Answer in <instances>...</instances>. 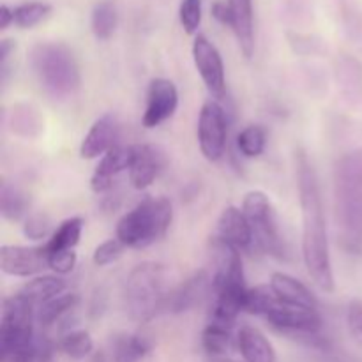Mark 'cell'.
<instances>
[{
  "instance_id": "1",
  "label": "cell",
  "mask_w": 362,
  "mask_h": 362,
  "mask_svg": "<svg viewBox=\"0 0 362 362\" xmlns=\"http://www.w3.org/2000/svg\"><path fill=\"white\" fill-rule=\"evenodd\" d=\"M297 186H299L300 212H303V260L315 285L324 292L334 290L331 250L327 239V223L324 214L320 186L317 173L308 161L306 154L299 152L296 159Z\"/></svg>"
},
{
  "instance_id": "2",
  "label": "cell",
  "mask_w": 362,
  "mask_h": 362,
  "mask_svg": "<svg viewBox=\"0 0 362 362\" xmlns=\"http://www.w3.org/2000/svg\"><path fill=\"white\" fill-rule=\"evenodd\" d=\"M212 264V310L211 322L233 327L237 317L244 311L246 303V278H244L240 251L230 246L218 235L211 240Z\"/></svg>"
},
{
  "instance_id": "3",
  "label": "cell",
  "mask_w": 362,
  "mask_h": 362,
  "mask_svg": "<svg viewBox=\"0 0 362 362\" xmlns=\"http://www.w3.org/2000/svg\"><path fill=\"white\" fill-rule=\"evenodd\" d=\"M37 308L20 293L6 297L0 317V362H32L37 346L34 322Z\"/></svg>"
},
{
  "instance_id": "4",
  "label": "cell",
  "mask_w": 362,
  "mask_h": 362,
  "mask_svg": "<svg viewBox=\"0 0 362 362\" xmlns=\"http://www.w3.org/2000/svg\"><path fill=\"white\" fill-rule=\"evenodd\" d=\"M30 66L39 83L55 99L76 94L81 83L78 60L62 42H39L30 49Z\"/></svg>"
},
{
  "instance_id": "5",
  "label": "cell",
  "mask_w": 362,
  "mask_h": 362,
  "mask_svg": "<svg viewBox=\"0 0 362 362\" xmlns=\"http://www.w3.org/2000/svg\"><path fill=\"white\" fill-rule=\"evenodd\" d=\"M172 204L165 197H147L117 223V239L126 247L144 250L166 235L172 225Z\"/></svg>"
},
{
  "instance_id": "6",
  "label": "cell",
  "mask_w": 362,
  "mask_h": 362,
  "mask_svg": "<svg viewBox=\"0 0 362 362\" xmlns=\"http://www.w3.org/2000/svg\"><path fill=\"white\" fill-rule=\"evenodd\" d=\"M168 272L161 264L144 262L126 279V303L131 317L148 322L168 304Z\"/></svg>"
},
{
  "instance_id": "7",
  "label": "cell",
  "mask_w": 362,
  "mask_h": 362,
  "mask_svg": "<svg viewBox=\"0 0 362 362\" xmlns=\"http://www.w3.org/2000/svg\"><path fill=\"white\" fill-rule=\"evenodd\" d=\"M243 212L250 221L258 247L271 257L281 258L285 255V244L271 198L264 191H250L243 200Z\"/></svg>"
},
{
  "instance_id": "8",
  "label": "cell",
  "mask_w": 362,
  "mask_h": 362,
  "mask_svg": "<svg viewBox=\"0 0 362 362\" xmlns=\"http://www.w3.org/2000/svg\"><path fill=\"white\" fill-rule=\"evenodd\" d=\"M264 318L279 332L292 336L299 341H308L322 329V317L318 310L290 306V304L281 303L278 297Z\"/></svg>"
},
{
  "instance_id": "9",
  "label": "cell",
  "mask_w": 362,
  "mask_h": 362,
  "mask_svg": "<svg viewBox=\"0 0 362 362\" xmlns=\"http://www.w3.org/2000/svg\"><path fill=\"white\" fill-rule=\"evenodd\" d=\"M226 117L225 110L214 99L204 103L198 117V145L207 161L216 163L226 151Z\"/></svg>"
},
{
  "instance_id": "10",
  "label": "cell",
  "mask_w": 362,
  "mask_h": 362,
  "mask_svg": "<svg viewBox=\"0 0 362 362\" xmlns=\"http://www.w3.org/2000/svg\"><path fill=\"white\" fill-rule=\"evenodd\" d=\"M193 60L202 81L214 99H223L226 94L225 64L221 53L205 35L198 34L193 41Z\"/></svg>"
},
{
  "instance_id": "11",
  "label": "cell",
  "mask_w": 362,
  "mask_h": 362,
  "mask_svg": "<svg viewBox=\"0 0 362 362\" xmlns=\"http://www.w3.org/2000/svg\"><path fill=\"white\" fill-rule=\"evenodd\" d=\"M0 269L13 278H30L48 269V250L46 244L39 246H13L4 244L0 247Z\"/></svg>"
},
{
  "instance_id": "12",
  "label": "cell",
  "mask_w": 362,
  "mask_h": 362,
  "mask_svg": "<svg viewBox=\"0 0 362 362\" xmlns=\"http://www.w3.org/2000/svg\"><path fill=\"white\" fill-rule=\"evenodd\" d=\"M177 106H179V90L175 83L166 78H154L148 85L147 106L141 122L147 129H154L172 119L173 113L177 112Z\"/></svg>"
},
{
  "instance_id": "13",
  "label": "cell",
  "mask_w": 362,
  "mask_h": 362,
  "mask_svg": "<svg viewBox=\"0 0 362 362\" xmlns=\"http://www.w3.org/2000/svg\"><path fill=\"white\" fill-rule=\"evenodd\" d=\"M136 156V145H115L99 159L90 177V187L94 193H106L113 187V180L119 173L129 172Z\"/></svg>"
},
{
  "instance_id": "14",
  "label": "cell",
  "mask_w": 362,
  "mask_h": 362,
  "mask_svg": "<svg viewBox=\"0 0 362 362\" xmlns=\"http://www.w3.org/2000/svg\"><path fill=\"white\" fill-rule=\"evenodd\" d=\"M117 117L113 113H105L99 117L90 126L88 133L85 134L83 141L80 145L81 159H98L103 158L108 151L115 147L117 140Z\"/></svg>"
},
{
  "instance_id": "15",
  "label": "cell",
  "mask_w": 362,
  "mask_h": 362,
  "mask_svg": "<svg viewBox=\"0 0 362 362\" xmlns=\"http://www.w3.org/2000/svg\"><path fill=\"white\" fill-rule=\"evenodd\" d=\"M218 237L239 251L250 250L253 246V230L243 209H237L233 205L223 209L218 219Z\"/></svg>"
},
{
  "instance_id": "16",
  "label": "cell",
  "mask_w": 362,
  "mask_h": 362,
  "mask_svg": "<svg viewBox=\"0 0 362 362\" xmlns=\"http://www.w3.org/2000/svg\"><path fill=\"white\" fill-rule=\"evenodd\" d=\"M211 290L212 279L209 278V274L205 271H198L194 272L193 276H189L186 281L180 283V285L170 293L166 308H168L172 313H184V311H189L193 310V308H197Z\"/></svg>"
},
{
  "instance_id": "17",
  "label": "cell",
  "mask_w": 362,
  "mask_h": 362,
  "mask_svg": "<svg viewBox=\"0 0 362 362\" xmlns=\"http://www.w3.org/2000/svg\"><path fill=\"white\" fill-rule=\"evenodd\" d=\"M165 154L154 145H136V156L129 168V182L134 189H147L165 166Z\"/></svg>"
},
{
  "instance_id": "18",
  "label": "cell",
  "mask_w": 362,
  "mask_h": 362,
  "mask_svg": "<svg viewBox=\"0 0 362 362\" xmlns=\"http://www.w3.org/2000/svg\"><path fill=\"white\" fill-rule=\"evenodd\" d=\"M269 286H271L272 292L276 293V297L281 303L290 304V306L318 310V300L313 296V292L303 281H299L293 276L286 274V272H274L271 276Z\"/></svg>"
},
{
  "instance_id": "19",
  "label": "cell",
  "mask_w": 362,
  "mask_h": 362,
  "mask_svg": "<svg viewBox=\"0 0 362 362\" xmlns=\"http://www.w3.org/2000/svg\"><path fill=\"white\" fill-rule=\"evenodd\" d=\"M235 343L244 362H276L278 359L267 336L253 325H243L237 332Z\"/></svg>"
},
{
  "instance_id": "20",
  "label": "cell",
  "mask_w": 362,
  "mask_h": 362,
  "mask_svg": "<svg viewBox=\"0 0 362 362\" xmlns=\"http://www.w3.org/2000/svg\"><path fill=\"white\" fill-rule=\"evenodd\" d=\"M233 13V28L240 52L246 59L255 53V23H253V0H228Z\"/></svg>"
},
{
  "instance_id": "21",
  "label": "cell",
  "mask_w": 362,
  "mask_h": 362,
  "mask_svg": "<svg viewBox=\"0 0 362 362\" xmlns=\"http://www.w3.org/2000/svg\"><path fill=\"white\" fill-rule=\"evenodd\" d=\"M66 281L57 278V276H35L34 279L25 283L18 293L25 297L30 304H34L35 308H39L41 304L48 303V300L55 299L60 293L66 292Z\"/></svg>"
},
{
  "instance_id": "22",
  "label": "cell",
  "mask_w": 362,
  "mask_h": 362,
  "mask_svg": "<svg viewBox=\"0 0 362 362\" xmlns=\"http://www.w3.org/2000/svg\"><path fill=\"white\" fill-rule=\"evenodd\" d=\"M28 209H30V198L16 184L2 180L0 184V212L7 221H20L27 219Z\"/></svg>"
},
{
  "instance_id": "23",
  "label": "cell",
  "mask_w": 362,
  "mask_h": 362,
  "mask_svg": "<svg viewBox=\"0 0 362 362\" xmlns=\"http://www.w3.org/2000/svg\"><path fill=\"white\" fill-rule=\"evenodd\" d=\"M152 345L145 336L117 334L112 341L113 362H141L151 352Z\"/></svg>"
},
{
  "instance_id": "24",
  "label": "cell",
  "mask_w": 362,
  "mask_h": 362,
  "mask_svg": "<svg viewBox=\"0 0 362 362\" xmlns=\"http://www.w3.org/2000/svg\"><path fill=\"white\" fill-rule=\"evenodd\" d=\"M80 297L73 292L60 293L55 299L48 300V303L41 304L35 311V322L42 327H52V325L62 322L67 315L73 310H76Z\"/></svg>"
},
{
  "instance_id": "25",
  "label": "cell",
  "mask_w": 362,
  "mask_h": 362,
  "mask_svg": "<svg viewBox=\"0 0 362 362\" xmlns=\"http://www.w3.org/2000/svg\"><path fill=\"white\" fill-rule=\"evenodd\" d=\"M81 232H83V219H66V221H62L57 226L53 235L45 243L46 250H48V253H55V251H74V247L80 244Z\"/></svg>"
},
{
  "instance_id": "26",
  "label": "cell",
  "mask_w": 362,
  "mask_h": 362,
  "mask_svg": "<svg viewBox=\"0 0 362 362\" xmlns=\"http://www.w3.org/2000/svg\"><path fill=\"white\" fill-rule=\"evenodd\" d=\"M117 23H119V14H117V7L112 0H101L94 6L90 16V27L92 34L99 41H108L115 32Z\"/></svg>"
},
{
  "instance_id": "27",
  "label": "cell",
  "mask_w": 362,
  "mask_h": 362,
  "mask_svg": "<svg viewBox=\"0 0 362 362\" xmlns=\"http://www.w3.org/2000/svg\"><path fill=\"white\" fill-rule=\"evenodd\" d=\"M233 345L232 327L209 322L207 327L202 332V346L209 356H226Z\"/></svg>"
},
{
  "instance_id": "28",
  "label": "cell",
  "mask_w": 362,
  "mask_h": 362,
  "mask_svg": "<svg viewBox=\"0 0 362 362\" xmlns=\"http://www.w3.org/2000/svg\"><path fill=\"white\" fill-rule=\"evenodd\" d=\"M59 349L71 359L81 361L94 352V339L83 329H74V331H67L60 338Z\"/></svg>"
},
{
  "instance_id": "29",
  "label": "cell",
  "mask_w": 362,
  "mask_h": 362,
  "mask_svg": "<svg viewBox=\"0 0 362 362\" xmlns=\"http://www.w3.org/2000/svg\"><path fill=\"white\" fill-rule=\"evenodd\" d=\"M265 145H267V131L262 126H257V124L246 126L237 134V148L247 159L258 158V156L264 154Z\"/></svg>"
},
{
  "instance_id": "30",
  "label": "cell",
  "mask_w": 362,
  "mask_h": 362,
  "mask_svg": "<svg viewBox=\"0 0 362 362\" xmlns=\"http://www.w3.org/2000/svg\"><path fill=\"white\" fill-rule=\"evenodd\" d=\"M52 14V6L42 0H30L14 7V23L20 28H32Z\"/></svg>"
},
{
  "instance_id": "31",
  "label": "cell",
  "mask_w": 362,
  "mask_h": 362,
  "mask_svg": "<svg viewBox=\"0 0 362 362\" xmlns=\"http://www.w3.org/2000/svg\"><path fill=\"white\" fill-rule=\"evenodd\" d=\"M338 186L362 187V148L346 154L336 166Z\"/></svg>"
},
{
  "instance_id": "32",
  "label": "cell",
  "mask_w": 362,
  "mask_h": 362,
  "mask_svg": "<svg viewBox=\"0 0 362 362\" xmlns=\"http://www.w3.org/2000/svg\"><path fill=\"white\" fill-rule=\"evenodd\" d=\"M276 300V293L269 285H258L250 288L246 293V303H244V311L250 315L264 318L267 311L271 310L272 303Z\"/></svg>"
},
{
  "instance_id": "33",
  "label": "cell",
  "mask_w": 362,
  "mask_h": 362,
  "mask_svg": "<svg viewBox=\"0 0 362 362\" xmlns=\"http://www.w3.org/2000/svg\"><path fill=\"white\" fill-rule=\"evenodd\" d=\"M11 124H13L14 133L21 134V136H35L41 129V120H39L37 113L30 108V106H16L13 108V115H11Z\"/></svg>"
},
{
  "instance_id": "34",
  "label": "cell",
  "mask_w": 362,
  "mask_h": 362,
  "mask_svg": "<svg viewBox=\"0 0 362 362\" xmlns=\"http://www.w3.org/2000/svg\"><path fill=\"white\" fill-rule=\"evenodd\" d=\"M53 232L55 228H53L52 219L45 212H34L23 223V233L30 240H42L46 237H52Z\"/></svg>"
},
{
  "instance_id": "35",
  "label": "cell",
  "mask_w": 362,
  "mask_h": 362,
  "mask_svg": "<svg viewBox=\"0 0 362 362\" xmlns=\"http://www.w3.org/2000/svg\"><path fill=\"white\" fill-rule=\"evenodd\" d=\"M179 18L186 34H197L198 27L202 23V0H182Z\"/></svg>"
},
{
  "instance_id": "36",
  "label": "cell",
  "mask_w": 362,
  "mask_h": 362,
  "mask_svg": "<svg viewBox=\"0 0 362 362\" xmlns=\"http://www.w3.org/2000/svg\"><path fill=\"white\" fill-rule=\"evenodd\" d=\"M124 250H126V246H124V244L120 243L117 237L115 239L105 240V243L99 244V246L94 250L92 262H94L98 267H106V265H110V264H113V262L119 260V258L122 257Z\"/></svg>"
},
{
  "instance_id": "37",
  "label": "cell",
  "mask_w": 362,
  "mask_h": 362,
  "mask_svg": "<svg viewBox=\"0 0 362 362\" xmlns=\"http://www.w3.org/2000/svg\"><path fill=\"white\" fill-rule=\"evenodd\" d=\"M78 257L74 251H55L48 253V269H52L57 274H69L76 267Z\"/></svg>"
},
{
  "instance_id": "38",
  "label": "cell",
  "mask_w": 362,
  "mask_h": 362,
  "mask_svg": "<svg viewBox=\"0 0 362 362\" xmlns=\"http://www.w3.org/2000/svg\"><path fill=\"white\" fill-rule=\"evenodd\" d=\"M346 325L352 338L362 345V300L352 299L346 308Z\"/></svg>"
},
{
  "instance_id": "39",
  "label": "cell",
  "mask_w": 362,
  "mask_h": 362,
  "mask_svg": "<svg viewBox=\"0 0 362 362\" xmlns=\"http://www.w3.org/2000/svg\"><path fill=\"white\" fill-rule=\"evenodd\" d=\"M211 13L218 23L233 28V13L232 9H230L228 2H225V0H216L211 6Z\"/></svg>"
},
{
  "instance_id": "40",
  "label": "cell",
  "mask_w": 362,
  "mask_h": 362,
  "mask_svg": "<svg viewBox=\"0 0 362 362\" xmlns=\"http://www.w3.org/2000/svg\"><path fill=\"white\" fill-rule=\"evenodd\" d=\"M14 52V41L13 39H2L0 41V69H2V76L7 71V59L11 53Z\"/></svg>"
},
{
  "instance_id": "41",
  "label": "cell",
  "mask_w": 362,
  "mask_h": 362,
  "mask_svg": "<svg viewBox=\"0 0 362 362\" xmlns=\"http://www.w3.org/2000/svg\"><path fill=\"white\" fill-rule=\"evenodd\" d=\"M14 23V9L9 6H0V30H7Z\"/></svg>"
},
{
  "instance_id": "42",
  "label": "cell",
  "mask_w": 362,
  "mask_h": 362,
  "mask_svg": "<svg viewBox=\"0 0 362 362\" xmlns=\"http://www.w3.org/2000/svg\"><path fill=\"white\" fill-rule=\"evenodd\" d=\"M92 362H108L106 361V356L103 352H95L94 357H92Z\"/></svg>"
},
{
  "instance_id": "43",
  "label": "cell",
  "mask_w": 362,
  "mask_h": 362,
  "mask_svg": "<svg viewBox=\"0 0 362 362\" xmlns=\"http://www.w3.org/2000/svg\"><path fill=\"white\" fill-rule=\"evenodd\" d=\"M221 362H233V361H221Z\"/></svg>"
}]
</instances>
